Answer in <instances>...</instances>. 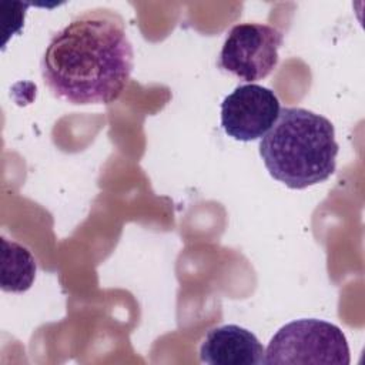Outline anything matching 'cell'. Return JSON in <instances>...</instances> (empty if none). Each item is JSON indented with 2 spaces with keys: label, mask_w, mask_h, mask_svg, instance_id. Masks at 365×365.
Returning a JSON list of instances; mask_svg holds the SVG:
<instances>
[{
  "label": "cell",
  "mask_w": 365,
  "mask_h": 365,
  "mask_svg": "<svg viewBox=\"0 0 365 365\" xmlns=\"http://www.w3.org/2000/svg\"><path fill=\"white\" fill-rule=\"evenodd\" d=\"M349 346L339 327L317 319H295L281 327L271 338L264 364L348 365Z\"/></svg>",
  "instance_id": "cell-3"
},
{
  "label": "cell",
  "mask_w": 365,
  "mask_h": 365,
  "mask_svg": "<svg viewBox=\"0 0 365 365\" xmlns=\"http://www.w3.org/2000/svg\"><path fill=\"white\" fill-rule=\"evenodd\" d=\"M282 41L284 34L269 24H235L225 37L218 66L242 81L265 78L278 64Z\"/></svg>",
  "instance_id": "cell-4"
},
{
  "label": "cell",
  "mask_w": 365,
  "mask_h": 365,
  "mask_svg": "<svg viewBox=\"0 0 365 365\" xmlns=\"http://www.w3.org/2000/svg\"><path fill=\"white\" fill-rule=\"evenodd\" d=\"M37 264L33 254L21 244L1 237V289L24 292L36 278Z\"/></svg>",
  "instance_id": "cell-7"
},
{
  "label": "cell",
  "mask_w": 365,
  "mask_h": 365,
  "mask_svg": "<svg viewBox=\"0 0 365 365\" xmlns=\"http://www.w3.org/2000/svg\"><path fill=\"white\" fill-rule=\"evenodd\" d=\"M279 114L277 94L259 84H242L221 103V125L227 135L238 141L262 138Z\"/></svg>",
  "instance_id": "cell-5"
},
{
  "label": "cell",
  "mask_w": 365,
  "mask_h": 365,
  "mask_svg": "<svg viewBox=\"0 0 365 365\" xmlns=\"http://www.w3.org/2000/svg\"><path fill=\"white\" fill-rule=\"evenodd\" d=\"M264 354L258 338L234 324L211 328L200 346L201 362L210 365H261Z\"/></svg>",
  "instance_id": "cell-6"
},
{
  "label": "cell",
  "mask_w": 365,
  "mask_h": 365,
  "mask_svg": "<svg viewBox=\"0 0 365 365\" xmlns=\"http://www.w3.org/2000/svg\"><path fill=\"white\" fill-rule=\"evenodd\" d=\"M332 123L302 107H284L259 141V155L277 181L302 190L328 180L336 168Z\"/></svg>",
  "instance_id": "cell-2"
},
{
  "label": "cell",
  "mask_w": 365,
  "mask_h": 365,
  "mask_svg": "<svg viewBox=\"0 0 365 365\" xmlns=\"http://www.w3.org/2000/svg\"><path fill=\"white\" fill-rule=\"evenodd\" d=\"M134 51L124 20L107 9L87 10L56 31L41 57L51 94L70 104H110L124 91Z\"/></svg>",
  "instance_id": "cell-1"
}]
</instances>
